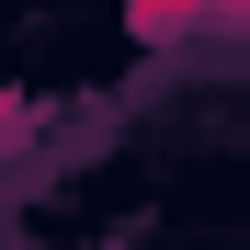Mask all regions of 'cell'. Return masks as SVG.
<instances>
[{
  "instance_id": "obj_1",
  "label": "cell",
  "mask_w": 250,
  "mask_h": 250,
  "mask_svg": "<svg viewBox=\"0 0 250 250\" xmlns=\"http://www.w3.org/2000/svg\"><path fill=\"white\" fill-rule=\"evenodd\" d=\"M182 12H205V23H250V0H182Z\"/></svg>"
}]
</instances>
